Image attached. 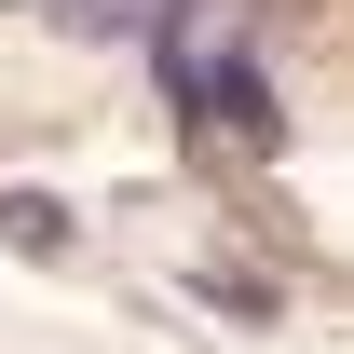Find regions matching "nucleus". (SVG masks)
I'll return each mask as SVG.
<instances>
[{"label": "nucleus", "mask_w": 354, "mask_h": 354, "mask_svg": "<svg viewBox=\"0 0 354 354\" xmlns=\"http://www.w3.org/2000/svg\"><path fill=\"white\" fill-rule=\"evenodd\" d=\"M150 55H164V82L191 95V109H205V123H218V136H272V123H286V109H272V82H259V68H245V55H191V41H177V28H164V41H150Z\"/></svg>", "instance_id": "f257e3e1"}, {"label": "nucleus", "mask_w": 354, "mask_h": 354, "mask_svg": "<svg viewBox=\"0 0 354 354\" xmlns=\"http://www.w3.org/2000/svg\"><path fill=\"white\" fill-rule=\"evenodd\" d=\"M55 28H82V41H164L191 0H41Z\"/></svg>", "instance_id": "f03ea898"}]
</instances>
